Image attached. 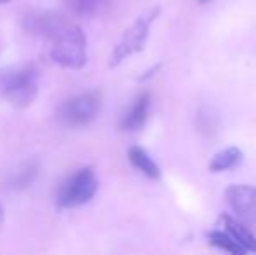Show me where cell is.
I'll list each match as a JSON object with an SVG mask.
<instances>
[{
  "instance_id": "cell-1",
  "label": "cell",
  "mask_w": 256,
  "mask_h": 255,
  "mask_svg": "<svg viewBox=\"0 0 256 255\" xmlns=\"http://www.w3.org/2000/svg\"><path fill=\"white\" fill-rule=\"evenodd\" d=\"M38 95V70L35 65H10L0 70V98L14 109H28Z\"/></svg>"
},
{
  "instance_id": "cell-2",
  "label": "cell",
  "mask_w": 256,
  "mask_h": 255,
  "mask_svg": "<svg viewBox=\"0 0 256 255\" xmlns=\"http://www.w3.org/2000/svg\"><path fill=\"white\" fill-rule=\"evenodd\" d=\"M49 58L68 70H78L88 63V41L78 25H64L51 39Z\"/></svg>"
},
{
  "instance_id": "cell-3",
  "label": "cell",
  "mask_w": 256,
  "mask_h": 255,
  "mask_svg": "<svg viewBox=\"0 0 256 255\" xmlns=\"http://www.w3.org/2000/svg\"><path fill=\"white\" fill-rule=\"evenodd\" d=\"M100 187L94 168L82 166L72 171L58 187L56 203L60 208H77L89 203Z\"/></svg>"
},
{
  "instance_id": "cell-4",
  "label": "cell",
  "mask_w": 256,
  "mask_h": 255,
  "mask_svg": "<svg viewBox=\"0 0 256 255\" xmlns=\"http://www.w3.org/2000/svg\"><path fill=\"white\" fill-rule=\"evenodd\" d=\"M158 13H160V9L154 7L152 11H148L146 14L140 16L138 20L122 34V37L118 39V42L115 44L114 51H112V55H110L108 67L110 68L118 67V65L122 62H126L129 56L143 51V48H145V44H146V39H148V34H150V27H152V23L157 20Z\"/></svg>"
},
{
  "instance_id": "cell-5",
  "label": "cell",
  "mask_w": 256,
  "mask_h": 255,
  "mask_svg": "<svg viewBox=\"0 0 256 255\" xmlns=\"http://www.w3.org/2000/svg\"><path fill=\"white\" fill-rule=\"evenodd\" d=\"M103 96L100 91H88L68 98L60 109V119L68 128H82L96 119L102 110Z\"/></svg>"
},
{
  "instance_id": "cell-6",
  "label": "cell",
  "mask_w": 256,
  "mask_h": 255,
  "mask_svg": "<svg viewBox=\"0 0 256 255\" xmlns=\"http://www.w3.org/2000/svg\"><path fill=\"white\" fill-rule=\"evenodd\" d=\"M225 201L234 211V217L242 224L256 225V187L236 184L225 191Z\"/></svg>"
},
{
  "instance_id": "cell-7",
  "label": "cell",
  "mask_w": 256,
  "mask_h": 255,
  "mask_svg": "<svg viewBox=\"0 0 256 255\" xmlns=\"http://www.w3.org/2000/svg\"><path fill=\"white\" fill-rule=\"evenodd\" d=\"M66 25L63 16L52 11H30L23 18V28L32 35L52 39Z\"/></svg>"
},
{
  "instance_id": "cell-8",
  "label": "cell",
  "mask_w": 256,
  "mask_h": 255,
  "mask_svg": "<svg viewBox=\"0 0 256 255\" xmlns=\"http://www.w3.org/2000/svg\"><path fill=\"white\" fill-rule=\"evenodd\" d=\"M150 112V93L143 91L138 95V98L132 102V105L128 109V112L122 116L120 128L124 131H138L145 126Z\"/></svg>"
},
{
  "instance_id": "cell-9",
  "label": "cell",
  "mask_w": 256,
  "mask_h": 255,
  "mask_svg": "<svg viewBox=\"0 0 256 255\" xmlns=\"http://www.w3.org/2000/svg\"><path fill=\"white\" fill-rule=\"evenodd\" d=\"M222 222L225 231L242 246L246 252H254L256 253V236L250 231L246 224H242L240 220H237L236 217L225 213L222 215Z\"/></svg>"
},
{
  "instance_id": "cell-10",
  "label": "cell",
  "mask_w": 256,
  "mask_h": 255,
  "mask_svg": "<svg viewBox=\"0 0 256 255\" xmlns=\"http://www.w3.org/2000/svg\"><path fill=\"white\" fill-rule=\"evenodd\" d=\"M128 157L132 166L138 171H142L145 177L154 178V180L160 178V168H158V164L148 156V152H146L145 149H142V147H138V145L131 147V149L128 150Z\"/></svg>"
},
{
  "instance_id": "cell-11",
  "label": "cell",
  "mask_w": 256,
  "mask_h": 255,
  "mask_svg": "<svg viewBox=\"0 0 256 255\" xmlns=\"http://www.w3.org/2000/svg\"><path fill=\"white\" fill-rule=\"evenodd\" d=\"M240 161H242V152L237 147H226L222 152L214 154L209 163V171L212 173H218V171L232 170V168L239 166Z\"/></svg>"
},
{
  "instance_id": "cell-12",
  "label": "cell",
  "mask_w": 256,
  "mask_h": 255,
  "mask_svg": "<svg viewBox=\"0 0 256 255\" xmlns=\"http://www.w3.org/2000/svg\"><path fill=\"white\" fill-rule=\"evenodd\" d=\"M38 175V163L37 161H26V163L20 164L16 171H14L12 178H10V185L14 189H24L30 184H34V180Z\"/></svg>"
},
{
  "instance_id": "cell-13",
  "label": "cell",
  "mask_w": 256,
  "mask_h": 255,
  "mask_svg": "<svg viewBox=\"0 0 256 255\" xmlns=\"http://www.w3.org/2000/svg\"><path fill=\"white\" fill-rule=\"evenodd\" d=\"M112 0H70V7L77 16L92 18L102 14Z\"/></svg>"
},
{
  "instance_id": "cell-14",
  "label": "cell",
  "mask_w": 256,
  "mask_h": 255,
  "mask_svg": "<svg viewBox=\"0 0 256 255\" xmlns=\"http://www.w3.org/2000/svg\"><path fill=\"white\" fill-rule=\"evenodd\" d=\"M208 239L212 246L216 248L223 250V252H228V253H234V255H242L246 253V250L232 238L226 231H211L208 232Z\"/></svg>"
},
{
  "instance_id": "cell-15",
  "label": "cell",
  "mask_w": 256,
  "mask_h": 255,
  "mask_svg": "<svg viewBox=\"0 0 256 255\" xmlns=\"http://www.w3.org/2000/svg\"><path fill=\"white\" fill-rule=\"evenodd\" d=\"M218 114L211 109H202L197 116V128L204 133V135H214L218 131Z\"/></svg>"
},
{
  "instance_id": "cell-16",
  "label": "cell",
  "mask_w": 256,
  "mask_h": 255,
  "mask_svg": "<svg viewBox=\"0 0 256 255\" xmlns=\"http://www.w3.org/2000/svg\"><path fill=\"white\" fill-rule=\"evenodd\" d=\"M4 220H6V215H4V208L0 206V227L4 225Z\"/></svg>"
},
{
  "instance_id": "cell-17",
  "label": "cell",
  "mask_w": 256,
  "mask_h": 255,
  "mask_svg": "<svg viewBox=\"0 0 256 255\" xmlns=\"http://www.w3.org/2000/svg\"><path fill=\"white\" fill-rule=\"evenodd\" d=\"M9 0H0V6H4V4H7Z\"/></svg>"
},
{
  "instance_id": "cell-18",
  "label": "cell",
  "mask_w": 256,
  "mask_h": 255,
  "mask_svg": "<svg viewBox=\"0 0 256 255\" xmlns=\"http://www.w3.org/2000/svg\"><path fill=\"white\" fill-rule=\"evenodd\" d=\"M200 4H206V2H209V0H199Z\"/></svg>"
}]
</instances>
